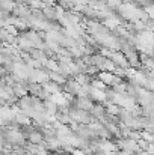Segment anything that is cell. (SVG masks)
<instances>
[{
  "label": "cell",
  "mask_w": 154,
  "mask_h": 155,
  "mask_svg": "<svg viewBox=\"0 0 154 155\" xmlns=\"http://www.w3.org/2000/svg\"><path fill=\"white\" fill-rule=\"evenodd\" d=\"M43 86H44V91H46V92H49L50 95L60 92V91H59V84H57V83H54V81H46Z\"/></svg>",
  "instance_id": "obj_4"
},
{
  "label": "cell",
  "mask_w": 154,
  "mask_h": 155,
  "mask_svg": "<svg viewBox=\"0 0 154 155\" xmlns=\"http://www.w3.org/2000/svg\"><path fill=\"white\" fill-rule=\"evenodd\" d=\"M27 137H29V142H30L32 145H41L43 140H44L43 134H41L39 131H36V130H30V133H29Z\"/></svg>",
  "instance_id": "obj_2"
},
{
  "label": "cell",
  "mask_w": 154,
  "mask_h": 155,
  "mask_svg": "<svg viewBox=\"0 0 154 155\" xmlns=\"http://www.w3.org/2000/svg\"><path fill=\"white\" fill-rule=\"evenodd\" d=\"M100 80H101L104 84H113L115 81H116V75L113 74V72H109V71H103V72H100Z\"/></svg>",
  "instance_id": "obj_1"
},
{
  "label": "cell",
  "mask_w": 154,
  "mask_h": 155,
  "mask_svg": "<svg viewBox=\"0 0 154 155\" xmlns=\"http://www.w3.org/2000/svg\"><path fill=\"white\" fill-rule=\"evenodd\" d=\"M12 91H14L15 97L23 98V97L26 95V92H27V87H24V86H23V84H20V83H15V84L12 86Z\"/></svg>",
  "instance_id": "obj_6"
},
{
  "label": "cell",
  "mask_w": 154,
  "mask_h": 155,
  "mask_svg": "<svg viewBox=\"0 0 154 155\" xmlns=\"http://www.w3.org/2000/svg\"><path fill=\"white\" fill-rule=\"evenodd\" d=\"M77 108H80V110H85V111H89V110H94V105L91 103V100L89 98H79L77 100Z\"/></svg>",
  "instance_id": "obj_3"
},
{
  "label": "cell",
  "mask_w": 154,
  "mask_h": 155,
  "mask_svg": "<svg viewBox=\"0 0 154 155\" xmlns=\"http://www.w3.org/2000/svg\"><path fill=\"white\" fill-rule=\"evenodd\" d=\"M15 120H17V124H21V125H24V127L30 124V117H29V116H26L23 111L17 114V119H15Z\"/></svg>",
  "instance_id": "obj_7"
},
{
  "label": "cell",
  "mask_w": 154,
  "mask_h": 155,
  "mask_svg": "<svg viewBox=\"0 0 154 155\" xmlns=\"http://www.w3.org/2000/svg\"><path fill=\"white\" fill-rule=\"evenodd\" d=\"M106 111H107V114H110V116H118V114H121V108H119V105H116V104L113 103H107L106 105Z\"/></svg>",
  "instance_id": "obj_5"
},
{
  "label": "cell",
  "mask_w": 154,
  "mask_h": 155,
  "mask_svg": "<svg viewBox=\"0 0 154 155\" xmlns=\"http://www.w3.org/2000/svg\"><path fill=\"white\" fill-rule=\"evenodd\" d=\"M106 86H107V84H104L101 80H98V81L94 80V81H92V87H95V89H98V91H103V92H106Z\"/></svg>",
  "instance_id": "obj_8"
}]
</instances>
